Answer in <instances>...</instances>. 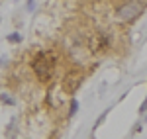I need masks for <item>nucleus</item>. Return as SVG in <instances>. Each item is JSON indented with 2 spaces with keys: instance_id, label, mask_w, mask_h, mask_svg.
<instances>
[{
  "instance_id": "3",
  "label": "nucleus",
  "mask_w": 147,
  "mask_h": 139,
  "mask_svg": "<svg viewBox=\"0 0 147 139\" xmlns=\"http://www.w3.org/2000/svg\"><path fill=\"white\" fill-rule=\"evenodd\" d=\"M106 47H108V37H106V34L98 32V34L90 39V49L96 53V51H102V49H106Z\"/></svg>"
},
{
  "instance_id": "4",
  "label": "nucleus",
  "mask_w": 147,
  "mask_h": 139,
  "mask_svg": "<svg viewBox=\"0 0 147 139\" xmlns=\"http://www.w3.org/2000/svg\"><path fill=\"white\" fill-rule=\"evenodd\" d=\"M79 84H80V75L71 73V75L65 77V90H67V92H75V90L79 88Z\"/></svg>"
},
{
  "instance_id": "8",
  "label": "nucleus",
  "mask_w": 147,
  "mask_h": 139,
  "mask_svg": "<svg viewBox=\"0 0 147 139\" xmlns=\"http://www.w3.org/2000/svg\"><path fill=\"white\" fill-rule=\"evenodd\" d=\"M139 112H147V100L141 104V108H139Z\"/></svg>"
},
{
  "instance_id": "6",
  "label": "nucleus",
  "mask_w": 147,
  "mask_h": 139,
  "mask_svg": "<svg viewBox=\"0 0 147 139\" xmlns=\"http://www.w3.org/2000/svg\"><path fill=\"white\" fill-rule=\"evenodd\" d=\"M20 39H22V37H20V34H12L10 37H8V41H12V43H18Z\"/></svg>"
},
{
  "instance_id": "2",
  "label": "nucleus",
  "mask_w": 147,
  "mask_h": 139,
  "mask_svg": "<svg viewBox=\"0 0 147 139\" xmlns=\"http://www.w3.org/2000/svg\"><path fill=\"white\" fill-rule=\"evenodd\" d=\"M143 2H139V0H131V2H125L122 8H118V20L120 22H131V20H136L137 16L143 12Z\"/></svg>"
},
{
  "instance_id": "7",
  "label": "nucleus",
  "mask_w": 147,
  "mask_h": 139,
  "mask_svg": "<svg viewBox=\"0 0 147 139\" xmlns=\"http://www.w3.org/2000/svg\"><path fill=\"white\" fill-rule=\"evenodd\" d=\"M2 102H4V104H14V100L8 98V94H2Z\"/></svg>"
},
{
  "instance_id": "5",
  "label": "nucleus",
  "mask_w": 147,
  "mask_h": 139,
  "mask_svg": "<svg viewBox=\"0 0 147 139\" xmlns=\"http://www.w3.org/2000/svg\"><path fill=\"white\" fill-rule=\"evenodd\" d=\"M77 110H79V102H77V100L73 98V100H71V108H69V116L73 118L75 114H77Z\"/></svg>"
},
{
  "instance_id": "1",
  "label": "nucleus",
  "mask_w": 147,
  "mask_h": 139,
  "mask_svg": "<svg viewBox=\"0 0 147 139\" xmlns=\"http://www.w3.org/2000/svg\"><path fill=\"white\" fill-rule=\"evenodd\" d=\"M32 67H34L35 75H37V79L41 82H47L51 77H53V69H55V57L51 55V53H39L37 57L34 59V63H32Z\"/></svg>"
}]
</instances>
